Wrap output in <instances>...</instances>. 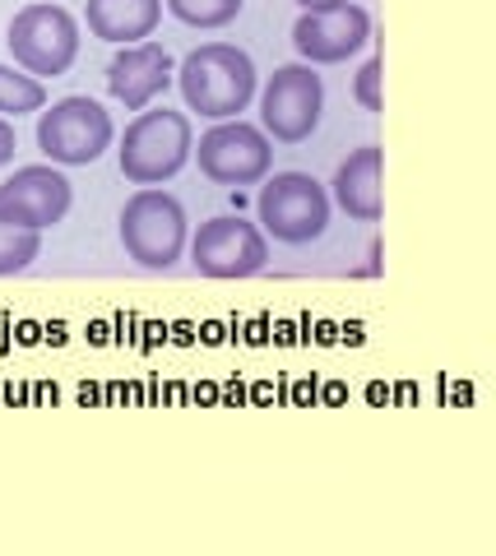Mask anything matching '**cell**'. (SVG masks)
<instances>
[{"mask_svg": "<svg viewBox=\"0 0 496 556\" xmlns=\"http://www.w3.org/2000/svg\"><path fill=\"white\" fill-rule=\"evenodd\" d=\"M177 84L186 98V112L204 121H237L260 89L255 61L232 42H204L177 65Z\"/></svg>", "mask_w": 496, "mask_h": 556, "instance_id": "cell-1", "label": "cell"}, {"mask_svg": "<svg viewBox=\"0 0 496 556\" xmlns=\"http://www.w3.org/2000/svg\"><path fill=\"white\" fill-rule=\"evenodd\" d=\"M191 149H195L191 116L167 112V108H153V112L144 108L126 126L116 159H122V177L130 186H163L191 163Z\"/></svg>", "mask_w": 496, "mask_h": 556, "instance_id": "cell-2", "label": "cell"}, {"mask_svg": "<svg viewBox=\"0 0 496 556\" xmlns=\"http://www.w3.org/2000/svg\"><path fill=\"white\" fill-rule=\"evenodd\" d=\"M191 241V223L177 195H167L163 186H140L122 208V247L135 265L144 269H173L186 255Z\"/></svg>", "mask_w": 496, "mask_h": 556, "instance_id": "cell-3", "label": "cell"}, {"mask_svg": "<svg viewBox=\"0 0 496 556\" xmlns=\"http://www.w3.org/2000/svg\"><path fill=\"white\" fill-rule=\"evenodd\" d=\"M255 214H260L265 237L283 241V247H306L330 228V190L311 172H274L260 181Z\"/></svg>", "mask_w": 496, "mask_h": 556, "instance_id": "cell-4", "label": "cell"}, {"mask_svg": "<svg viewBox=\"0 0 496 556\" xmlns=\"http://www.w3.org/2000/svg\"><path fill=\"white\" fill-rule=\"evenodd\" d=\"M10 56L33 79H56L79 56V20L65 5L33 0L10 20Z\"/></svg>", "mask_w": 496, "mask_h": 556, "instance_id": "cell-5", "label": "cell"}, {"mask_svg": "<svg viewBox=\"0 0 496 556\" xmlns=\"http://www.w3.org/2000/svg\"><path fill=\"white\" fill-rule=\"evenodd\" d=\"M116 126L93 98H61L38 112V149L51 167H89L112 149Z\"/></svg>", "mask_w": 496, "mask_h": 556, "instance_id": "cell-6", "label": "cell"}, {"mask_svg": "<svg viewBox=\"0 0 496 556\" xmlns=\"http://www.w3.org/2000/svg\"><path fill=\"white\" fill-rule=\"evenodd\" d=\"M260 98V130L279 144H302L311 139L325 112V84L316 75V65H279L265 79V89H255Z\"/></svg>", "mask_w": 496, "mask_h": 556, "instance_id": "cell-7", "label": "cell"}, {"mask_svg": "<svg viewBox=\"0 0 496 556\" xmlns=\"http://www.w3.org/2000/svg\"><path fill=\"white\" fill-rule=\"evenodd\" d=\"M200 172L214 186H260L274 167V144L260 126L251 121H214V130L200 135V144L191 149Z\"/></svg>", "mask_w": 496, "mask_h": 556, "instance_id": "cell-8", "label": "cell"}, {"mask_svg": "<svg viewBox=\"0 0 496 556\" xmlns=\"http://www.w3.org/2000/svg\"><path fill=\"white\" fill-rule=\"evenodd\" d=\"M186 251H191V265L204 278H251L269 265V237L260 232V223L232 214L200 223V232L186 241Z\"/></svg>", "mask_w": 496, "mask_h": 556, "instance_id": "cell-9", "label": "cell"}, {"mask_svg": "<svg viewBox=\"0 0 496 556\" xmlns=\"http://www.w3.org/2000/svg\"><path fill=\"white\" fill-rule=\"evenodd\" d=\"M71 200H75V190L61 167H51V163L14 167V177L0 181V223L47 232L71 214Z\"/></svg>", "mask_w": 496, "mask_h": 556, "instance_id": "cell-10", "label": "cell"}, {"mask_svg": "<svg viewBox=\"0 0 496 556\" xmlns=\"http://www.w3.org/2000/svg\"><path fill=\"white\" fill-rule=\"evenodd\" d=\"M371 42V14L344 0L334 10H302V20L293 24V47L306 65H339L357 56Z\"/></svg>", "mask_w": 496, "mask_h": 556, "instance_id": "cell-11", "label": "cell"}, {"mask_svg": "<svg viewBox=\"0 0 496 556\" xmlns=\"http://www.w3.org/2000/svg\"><path fill=\"white\" fill-rule=\"evenodd\" d=\"M173 79H177V65L167 56V47H158V42L122 47L107 65V89L126 112H144Z\"/></svg>", "mask_w": 496, "mask_h": 556, "instance_id": "cell-12", "label": "cell"}, {"mask_svg": "<svg viewBox=\"0 0 496 556\" xmlns=\"http://www.w3.org/2000/svg\"><path fill=\"white\" fill-rule=\"evenodd\" d=\"M330 204H339L353 223H381V149L363 144L339 163L330 181Z\"/></svg>", "mask_w": 496, "mask_h": 556, "instance_id": "cell-13", "label": "cell"}, {"mask_svg": "<svg viewBox=\"0 0 496 556\" xmlns=\"http://www.w3.org/2000/svg\"><path fill=\"white\" fill-rule=\"evenodd\" d=\"M158 20H163V0H89V5H84L89 33L112 47L149 42Z\"/></svg>", "mask_w": 496, "mask_h": 556, "instance_id": "cell-14", "label": "cell"}, {"mask_svg": "<svg viewBox=\"0 0 496 556\" xmlns=\"http://www.w3.org/2000/svg\"><path fill=\"white\" fill-rule=\"evenodd\" d=\"M47 108V89L42 79L24 75L20 65H0V116L20 121L28 112H42Z\"/></svg>", "mask_w": 496, "mask_h": 556, "instance_id": "cell-15", "label": "cell"}, {"mask_svg": "<svg viewBox=\"0 0 496 556\" xmlns=\"http://www.w3.org/2000/svg\"><path fill=\"white\" fill-rule=\"evenodd\" d=\"M38 255H42V232L14 228V223H0V278L28 269Z\"/></svg>", "mask_w": 496, "mask_h": 556, "instance_id": "cell-16", "label": "cell"}, {"mask_svg": "<svg viewBox=\"0 0 496 556\" xmlns=\"http://www.w3.org/2000/svg\"><path fill=\"white\" fill-rule=\"evenodd\" d=\"M163 5L191 28H228L242 14V0H163Z\"/></svg>", "mask_w": 496, "mask_h": 556, "instance_id": "cell-17", "label": "cell"}, {"mask_svg": "<svg viewBox=\"0 0 496 556\" xmlns=\"http://www.w3.org/2000/svg\"><path fill=\"white\" fill-rule=\"evenodd\" d=\"M353 98L363 102V112H381V61H363L353 75Z\"/></svg>", "mask_w": 496, "mask_h": 556, "instance_id": "cell-18", "label": "cell"}, {"mask_svg": "<svg viewBox=\"0 0 496 556\" xmlns=\"http://www.w3.org/2000/svg\"><path fill=\"white\" fill-rule=\"evenodd\" d=\"M14 149H20V135H14V121L0 116V167L14 159Z\"/></svg>", "mask_w": 496, "mask_h": 556, "instance_id": "cell-19", "label": "cell"}, {"mask_svg": "<svg viewBox=\"0 0 496 556\" xmlns=\"http://www.w3.org/2000/svg\"><path fill=\"white\" fill-rule=\"evenodd\" d=\"M344 5V0H297V10H334Z\"/></svg>", "mask_w": 496, "mask_h": 556, "instance_id": "cell-20", "label": "cell"}]
</instances>
